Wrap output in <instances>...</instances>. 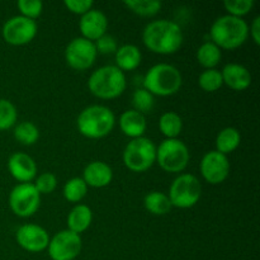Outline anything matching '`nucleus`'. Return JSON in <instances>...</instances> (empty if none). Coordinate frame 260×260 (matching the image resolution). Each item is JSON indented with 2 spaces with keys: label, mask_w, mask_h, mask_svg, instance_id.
<instances>
[{
  "label": "nucleus",
  "mask_w": 260,
  "mask_h": 260,
  "mask_svg": "<svg viewBox=\"0 0 260 260\" xmlns=\"http://www.w3.org/2000/svg\"><path fill=\"white\" fill-rule=\"evenodd\" d=\"M145 47L159 55H173L182 47L184 36L177 22L159 19L150 22L142 30Z\"/></svg>",
  "instance_id": "nucleus-1"
},
{
  "label": "nucleus",
  "mask_w": 260,
  "mask_h": 260,
  "mask_svg": "<svg viewBox=\"0 0 260 260\" xmlns=\"http://www.w3.org/2000/svg\"><path fill=\"white\" fill-rule=\"evenodd\" d=\"M211 42L220 50H236L246 42L249 37V24L243 18L222 15L211 25Z\"/></svg>",
  "instance_id": "nucleus-2"
},
{
  "label": "nucleus",
  "mask_w": 260,
  "mask_h": 260,
  "mask_svg": "<svg viewBox=\"0 0 260 260\" xmlns=\"http://www.w3.org/2000/svg\"><path fill=\"white\" fill-rule=\"evenodd\" d=\"M116 116L106 106L94 104L84 108L76 118V127L80 135L90 140H99L108 136L114 128Z\"/></svg>",
  "instance_id": "nucleus-3"
},
{
  "label": "nucleus",
  "mask_w": 260,
  "mask_h": 260,
  "mask_svg": "<svg viewBox=\"0 0 260 260\" xmlns=\"http://www.w3.org/2000/svg\"><path fill=\"white\" fill-rule=\"evenodd\" d=\"M126 75L116 65H106L96 69L88 80L89 91L104 101L121 96L126 90Z\"/></svg>",
  "instance_id": "nucleus-4"
},
{
  "label": "nucleus",
  "mask_w": 260,
  "mask_h": 260,
  "mask_svg": "<svg viewBox=\"0 0 260 260\" xmlns=\"http://www.w3.org/2000/svg\"><path fill=\"white\" fill-rule=\"evenodd\" d=\"M144 89L152 95L170 96L177 94L183 85L179 69L170 63H156L144 76Z\"/></svg>",
  "instance_id": "nucleus-5"
},
{
  "label": "nucleus",
  "mask_w": 260,
  "mask_h": 260,
  "mask_svg": "<svg viewBox=\"0 0 260 260\" xmlns=\"http://www.w3.org/2000/svg\"><path fill=\"white\" fill-rule=\"evenodd\" d=\"M122 160L131 172L144 173L156 162V146L147 137L134 139L124 147Z\"/></svg>",
  "instance_id": "nucleus-6"
},
{
  "label": "nucleus",
  "mask_w": 260,
  "mask_h": 260,
  "mask_svg": "<svg viewBox=\"0 0 260 260\" xmlns=\"http://www.w3.org/2000/svg\"><path fill=\"white\" fill-rule=\"evenodd\" d=\"M189 160V149L179 139H165L156 147V162L167 173H182Z\"/></svg>",
  "instance_id": "nucleus-7"
},
{
  "label": "nucleus",
  "mask_w": 260,
  "mask_h": 260,
  "mask_svg": "<svg viewBox=\"0 0 260 260\" xmlns=\"http://www.w3.org/2000/svg\"><path fill=\"white\" fill-rule=\"evenodd\" d=\"M201 196H202V185L198 178L189 173H185L178 175L173 180L168 197L173 207L187 210L194 207L200 202Z\"/></svg>",
  "instance_id": "nucleus-8"
},
{
  "label": "nucleus",
  "mask_w": 260,
  "mask_h": 260,
  "mask_svg": "<svg viewBox=\"0 0 260 260\" xmlns=\"http://www.w3.org/2000/svg\"><path fill=\"white\" fill-rule=\"evenodd\" d=\"M41 206V194L33 183H19L9 193V207L15 216L30 217Z\"/></svg>",
  "instance_id": "nucleus-9"
},
{
  "label": "nucleus",
  "mask_w": 260,
  "mask_h": 260,
  "mask_svg": "<svg viewBox=\"0 0 260 260\" xmlns=\"http://www.w3.org/2000/svg\"><path fill=\"white\" fill-rule=\"evenodd\" d=\"M38 27L36 20L22 15L9 18L2 28L3 40L10 46H25L37 36Z\"/></svg>",
  "instance_id": "nucleus-10"
},
{
  "label": "nucleus",
  "mask_w": 260,
  "mask_h": 260,
  "mask_svg": "<svg viewBox=\"0 0 260 260\" xmlns=\"http://www.w3.org/2000/svg\"><path fill=\"white\" fill-rule=\"evenodd\" d=\"M96 48L94 42L83 37H76L68 43L65 48V60L71 69L85 71L94 65L96 60Z\"/></svg>",
  "instance_id": "nucleus-11"
},
{
  "label": "nucleus",
  "mask_w": 260,
  "mask_h": 260,
  "mask_svg": "<svg viewBox=\"0 0 260 260\" xmlns=\"http://www.w3.org/2000/svg\"><path fill=\"white\" fill-rule=\"evenodd\" d=\"M83 240L80 235L70 230H61L50 239L47 251L52 260H74L79 256Z\"/></svg>",
  "instance_id": "nucleus-12"
},
{
  "label": "nucleus",
  "mask_w": 260,
  "mask_h": 260,
  "mask_svg": "<svg viewBox=\"0 0 260 260\" xmlns=\"http://www.w3.org/2000/svg\"><path fill=\"white\" fill-rule=\"evenodd\" d=\"M200 172L203 179L210 184H221L230 175L229 157L216 150L206 152L200 162Z\"/></svg>",
  "instance_id": "nucleus-13"
},
{
  "label": "nucleus",
  "mask_w": 260,
  "mask_h": 260,
  "mask_svg": "<svg viewBox=\"0 0 260 260\" xmlns=\"http://www.w3.org/2000/svg\"><path fill=\"white\" fill-rule=\"evenodd\" d=\"M50 239L47 230L36 223L22 225L15 233V240L18 245L23 250L29 251V253H41L46 250Z\"/></svg>",
  "instance_id": "nucleus-14"
},
{
  "label": "nucleus",
  "mask_w": 260,
  "mask_h": 260,
  "mask_svg": "<svg viewBox=\"0 0 260 260\" xmlns=\"http://www.w3.org/2000/svg\"><path fill=\"white\" fill-rule=\"evenodd\" d=\"M79 29L81 37L95 42L102 36L107 35L108 30V18L102 10L90 9L88 13L81 15L79 20Z\"/></svg>",
  "instance_id": "nucleus-15"
},
{
  "label": "nucleus",
  "mask_w": 260,
  "mask_h": 260,
  "mask_svg": "<svg viewBox=\"0 0 260 260\" xmlns=\"http://www.w3.org/2000/svg\"><path fill=\"white\" fill-rule=\"evenodd\" d=\"M10 175L19 183H30L37 177V164L25 152H14L8 160Z\"/></svg>",
  "instance_id": "nucleus-16"
},
{
  "label": "nucleus",
  "mask_w": 260,
  "mask_h": 260,
  "mask_svg": "<svg viewBox=\"0 0 260 260\" xmlns=\"http://www.w3.org/2000/svg\"><path fill=\"white\" fill-rule=\"evenodd\" d=\"M113 179V170L104 161H91L84 168L83 180L88 187L104 188L111 184Z\"/></svg>",
  "instance_id": "nucleus-17"
},
{
  "label": "nucleus",
  "mask_w": 260,
  "mask_h": 260,
  "mask_svg": "<svg viewBox=\"0 0 260 260\" xmlns=\"http://www.w3.org/2000/svg\"><path fill=\"white\" fill-rule=\"evenodd\" d=\"M223 85L235 91L246 90L251 85V74L240 63H228L221 70Z\"/></svg>",
  "instance_id": "nucleus-18"
},
{
  "label": "nucleus",
  "mask_w": 260,
  "mask_h": 260,
  "mask_svg": "<svg viewBox=\"0 0 260 260\" xmlns=\"http://www.w3.org/2000/svg\"><path fill=\"white\" fill-rule=\"evenodd\" d=\"M118 123L119 128L123 132L124 136L129 137L132 140L144 137L147 128L146 117L140 113V112L135 111V109H128V111L123 112L119 117Z\"/></svg>",
  "instance_id": "nucleus-19"
},
{
  "label": "nucleus",
  "mask_w": 260,
  "mask_h": 260,
  "mask_svg": "<svg viewBox=\"0 0 260 260\" xmlns=\"http://www.w3.org/2000/svg\"><path fill=\"white\" fill-rule=\"evenodd\" d=\"M116 66L121 71H134L140 66L142 60L141 51L135 45H123L114 53Z\"/></svg>",
  "instance_id": "nucleus-20"
},
{
  "label": "nucleus",
  "mask_w": 260,
  "mask_h": 260,
  "mask_svg": "<svg viewBox=\"0 0 260 260\" xmlns=\"http://www.w3.org/2000/svg\"><path fill=\"white\" fill-rule=\"evenodd\" d=\"M91 221H93L91 208L86 205H76L68 215V230L80 235L90 228Z\"/></svg>",
  "instance_id": "nucleus-21"
},
{
  "label": "nucleus",
  "mask_w": 260,
  "mask_h": 260,
  "mask_svg": "<svg viewBox=\"0 0 260 260\" xmlns=\"http://www.w3.org/2000/svg\"><path fill=\"white\" fill-rule=\"evenodd\" d=\"M241 142V135L235 127H226L221 129L216 137V151L226 155L235 151Z\"/></svg>",
  "instance_id": "nucleus-22"
},
{
  "label": "nucleus",
  "mask_w": 260,
  "mask_h": 260,
  "mask_svg": "<svg viewBox=\"0 0 260 260\" xmlns=\"http://www.w3.org/2000/svg\"><path fill=\"white\" fill-rule=\"evenodd\" d=\"M144 206L147 212L154 216H165L173 208L168 194L157 190L147 193L144 198Z\"/></svg>",
  "instance_id": "nucleus-23"
},
{
  "label": "nucleus",
  "mask_w": 260,
  "mask_h": 260,
  "mask_svg": "<svg viewBox=\"0 0 260 260\" xmlns=\"http://www.w3.org/2000/svg\"><path fill=\"white\" fill-rule=\"evenodd\" d=\"M196 57H197L198 63L206 70H208V69H216V66L220 63L221 58H222V52L215 43L210 41L198 47Z\"/></svg>",
  "instance_id": "nucleus-24"
},
{
  "label": "nucleus",
  "mask_w": 260,
  "mask_h": 260,
  "mask_svg": "<svg viewBox=\"0 0 260 260\" xmlns=\"http://www.w3.org/2000/svg\"><path fill=\"white\" fill-rule=\"evenodd\" d=\"M159 129L167 139H178L183 129L182 117L175 112H165L159 119Z\"/></svg>",
  "instance_id": "nucleus-25"
},
{
  "label": "nucleus",
  "mask_w": 260,
  "mask_h": 260,
  "mask_svg": "<svg viewBox=\"0 0 260 260\" xmlns=\"http://www.w3.org/2000/svg\"><path fill=\"white\" fill-rule=\"evenodd\" d=\"M13 135L18 142L25 146H30V145H35L40 139V129L33 122L24 121L14 127Z\"/></svg>",
  "instance_id": "nucleus-26"
},
{
  "label": "nucleus",
  "mask_w": 260,
  "mask_h": 260,
  "mask_svg": "<svg viewBox=\"0 0 260 260\" xmlns=\"http://www.w3.org/2000/svg\"><path fill=\"white\" fill-rule=\"evenodd\" d=\"M124 7L140 17H154L161 10L162 4L156 0H126Z\"/></svg>",
  "instance_id": "nucleus-27"
},
{
  "label": "nucleus",
  "mask_w": 260,
  "mask_h": 260,
  "mask_svg": "<svg viewBox=\"0 0 260 260\" xmlns=\"http://www.w3.org/2000/svg\"><path fill=\"white\" fill-rule=\"evenodd\" d=\"M88 193V185L83 180V178H71L65 183L62 189V194L65 200L70 203H79Z\"/></svg>",
  "instance_id": "nucleus-28"
},
{
  "label": "nucleus",
  "mask_w": 260,
  "mask_h": 260,
  "mask_svg": "<svg viewBox=\"0 0 260 260\" xmlns=\"http://www.w3.org/2000/svg\"><path fill=\"white\" fill-rule=\"evenodd\" d=\"M198 85L203 91H207V93L217 91L223 85L221 71L217 69L205 70L198 78Z\"/></svg>",
  "instance_id": "nucleus-29"
},
{
  "label": "nucleus",
  "mask_w": 260,
  "mask_h": 260,
  "mask_svg": "<svg viewBox=\"0 0 260 260\" xmlns=\"http://www.w3.org/2000/svg\"><path fill=\"white\" fill-rule=\"evenodd\" d=\"M17 119V107L8 99L0 98V131H7L14 127Z\"/></svg>",
  "instance_id": "nucleus-30"
},
{
  "label": "nucleus",
  "mask_w": 260,
  "mask_h": 260,
  "mask_svg": "<svg viewBox=\"0 0 260 260\" xmlns=\"http://www.w3.org/2000/svg\"><path fill=\"white\" fill-rule=\"evenodd\" d=\"M132 106H134L135 111L140 112L145 116V114L150 113L154 109L155 98L146 89H137V90H135L134 95H132Z\"/></svg>",
  "instance_id": "nucleus-31"
},
{
  "label": "nucleus",
  "mask_w": 260,
  "mask_h": 260,
  "mask_svg": "<svg viewBox=\"0 0 260 260\" xmlns=\"http://www.w3.org/2000/svg\"><path fill=\"white\" fill-rule=\"evenodd\" d=\"M255 3L253 0H226L223 7L228 10L229 15L236 18H243L253 10Z\"/></svg>",
  "instance_id": "nucleus-32"
},
{
  "label": "nucleus",
  "mask_w": 260,
  "mask_h": 260,
  "mask_svg": "<svg viewBox=\"0 0 260 260\" xmlns=\"http://www.w3.org/2000/svg\"><path fill=\"white\" fill-rule=\"evenodd\" d=\"M17 8L22 17L36 20L43 12V3L41 0H19Z\"/></svg>",
  "instance_id": "nucleus-33"
},
{
  "label": "nucleus",
  "mask_w": 260,
  "mask_h": 260,
  "mask_svg": "<svg viewBox=\"0 0 260 260\" xmlns=\"http://www.w3.org/2000/svg\"><path fill=\"white\" fill-rule=\"evenodd\" d=\"M33 185L40 194H50L57 188V178L53 173H42L36 177V182L33 183Z\"/></svg>",
  "instance_id": "nucleus-34"
},
{
  "label": "nucleus",
  "mask_w": 260,
  "mask_h": 260,
  "mask_svg": "<svg viewBox=\"0 0 260 260\" xmlns=\"http://www.w3.org/2000/svg\"><path fill=\"white\" fill-rule=\"evenodd\" d=\"M96 48V52L103 53V55H109V53H116L118 50V45H117V40L111 35L102 36L99 40L94 42Z\"/></svg>",
  "instance_id": "nucleus-35"
},
{
  "label": "nucleus",
  "mask_w": 260,
  "mask_h": 260,
  "mask_svg": "<svg viewBox=\"0 0 260 260\" xmlns=\"http://www.w3.org/2000/svg\"><path fill=\"white\" fill-rule=\"evenodd\" d=\"M63 5L68 8L69 12L81 17L90 9H93L94 3L91 0H65Z\"/></svg>",
  "instance_id": "nucleus-36"
},
{
  "label": "nucleus",
  "mask_w": 260,
  "mask_h": 260,
  "mask_svg": "<svg viewBox=\"0 0 260 260\" xmlns=\"http://www.w3.org/2000/svg\"><path fill=\"white\" fill-rule=\"evenodd\" d=\"M249 35L256 46L260 45V17H255L249 27Z\"/></svg>",
  "instance_id": "nucleus-37"
}]
</instances>
